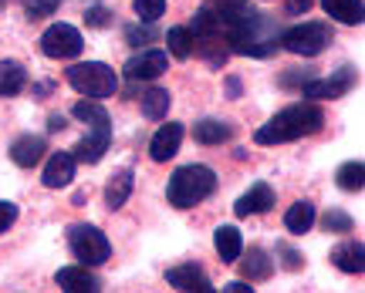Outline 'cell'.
<instances>
[{
    "label": "cell",
    "instance_id": "cell-1",
    "mask_svg": "<svg viewBox=\"0 0 365 293\" xmlns=\"http://www.w3.org/2000/svg\"><path fill=\"white\" fill-rule=\"evenodd\" d=\"M322 125H325V112L314 102H301L277 112L267 125L257 128L254 139H257V145H281V142H298L304 135H314Z\"/></svg>",
    "mask_w": 365,
    "mask_h": 293
},
{
    "label": "cell",
    "instance_id": "cell-2",
    "mask_svg": "<svg viewBox=\"0 0 365 293\" xmlns=\"http://www.w3.org/2000/svg\"><path fill=\"white\" fill-rule=\"evenodd\" d=\"M190 34H193V51L200 54L203 61L213 64V68H223V64H227L230 48H227V34H223V17L217 14L213 4L196 11Z\"/></svg>",
    "mask_w": 365,
    "mask_h": 293
},
{
    "label": "cell",
    "instance_id": "cell-3",
    "mask_svg": "<svg viewBox=\"0 0 365 293\" xmlns=\"http://www.w3.org/2000/svg\"><path fill=\"white\" fill-rule=\"evenodd\" d=\"M213 189H217V172L210 166H182L173 172L166 196H170V206H176V209H193L203 199H210Z\"/></svg>",
    "mask_w": 365,
    "mask_h": 293
},
{
    "label": "cell",
    "instance_id": "cell-4",
    "mask_svg": "<svg viewBox=\"0 0 365 293\" xmlns=\"http://www.w3.org/2000/svg\"><path fill=\"white\" fill-rule=\"evenodd\" d=\"M68 85L85 95V98H108L118 91V75L102 61H88V64H75L68 68Z\"/></svg>",
    "mask_w": 365,
    "mask_h": 293
},
{
    "label": "cell",
    "instance_id": "cell-5",
    "mask_svg": "<svg viewBox=\"0 0 365 293\" xmlns=\"http://www.w3.org/2000/svg\"><path fill=\"white\" fill-rule=\"evenodd\" d=\"M68 246H71V253L78 263L85 267H102L105 260L112 256V243L105 236L102 230H95L88 223H75L71 230H68Z\"/></svg>",
    "mask_w": 365,
    "mask_h": 293
},
{
    "label": "cell",
    "instance_id": "cell-6",
    "mask_svg": "<svg viewBox=\"0 0 365 293\" xmlns=\"http://www.w3.org/2000/svg\"><path fill=\"white\" fill-rule=\"evenodd\" d=\"M277 44H281V48H287L291 54L314 58V54H322L328 44H331V27H328L325 21H308V24L287 27Z\"/></svg>",
    "mask_w": 365,
    "mask_h": 293
},
{
    "label": "cell",
    "instance_id": "cell-7",
    "mask_svg": "<svg viewBox=\"0 0 365 293\" xmlns=\"http://www.w3.org/2000/svg\"><path fill=\"white\" fill-rule=\"evenodd\" d=\"M85 41H81V31L71 24H51L44 34H41V51L54 58V61H68V58H78Z\"/></svg>",
    "mask_w": 365,
    "mask_h": 293
},
{
    "label": "cell",
    "instance_id": "cell-8",
    "mask_svg": "<svg viewBox=\"0 0 365 293\" xmlns=\"http://www.w3.org/2000/svg\"><path fill=\"white\" fill-rule=\"evenodd\" d=\"M355 85V68L345 64L341 71H335L331 78H308L301 85V95L304 98H341L345 91H352Z\"/></svg>",
    "mask_w": 365,
    "mask_h": 293
},
{
    "label": "cell",
    "instance_id": "cell-9",
    "mask_svg": "<svg viewBox=\"0 0 365 293\" xmlns=\"http://www.w3.org/2000/svg\"><path fill=\"white\" fill-rule=\"evenodd\" d=\"M166 68H170V54L149 48L125 61V78L129 81H156L159 75H166Z\"/></svg>",
    "mask_w": 365,
    "mask_h": 293
},
{
    "label": "cell",
    "instance_id": "cell-10",
    "mask_svg": "<svg viewBox=\"0 0 365 293\" xmlns=\"http://www.w3.org/2000/svg\"><path fill=\"white\" fill-rule=\"evenodd\" d=\"M108 142H112V125H98L91 128L88 135L71 149L75 152V162H85V166H98L102 162V155L108 152Z\"/></svg>",
    "mask_w": 365,
    "mask_h": 293
},
{
    "label": "cell",
    "instance_id": "cell-11",
    "mask_svg": "<svg viewBox=\"0 0 365 293\" xmlns=\"http://www.w3.org/2000/svg\"><path fill=\"white\" fill-rule=\"evenodd\" d=\"M166 280H170V287H176V290H182V293H213L217 290V287L210 283V277L196 267V263H180V267H173L170 273H166Z\"/></svg>",
    "mask_w": 365,
    "mask_h": 293
},
{
    "label": "cell",
    "instance_id": "cell-12",
    "mask_svg": "<svg viewBox=\"0 0 365 293\" xmlns=\"http://www.w3.org/2000/svg\"><path fill=\"white\" fill-rule=\"evenodd\" d=\"M54 283H58L61 290H68V293H98L102 290L98 277L88 273L85 263H78V267H61L58 270V277H54Z\"/></svg>",
    "mask_w": 365,
    "mask_h": 293
},
{
    "label": "cell",
    "instance_id": "cell-13",
    "mask_svg": "<svg viewBox=\"0 0 365 293\" xmlns=\"http://www.w3.org/2000/svg\"><path fill=\"white\" fill-rule=\"evenodd\" d=\"M271 206H274V189L267 186V182H257V186H250V192H244V196L237 199L234 213H237L240 219H247V216H261V213H271Z\"/></svg>",
    "mask_w": 365,
    "mask_h": 293
},
{
    "label": "cell",
    "instance_id": "cell-14",
    "mask_svg": "<svg viewBox=\"0 0 365 293\" xmlns=\"http://www.w3.org/2000/svg\"><path fill=\"white\" fill-rule=\"evenodd\" d=\"M180 142H182V125L180 122L163 125L156 135H153V142H149V155H153V162H170L173 155L180 152Z\"/></svg>",
    "mask_w": 365,
    "mask_h": 293
},
{
    "label": "cell",
    "instance_id": "cell-15",
    "mask_svg": "<svg viewBox=\"0 0 365 293\" xmlns=\"http://www.w3.org/2000/svg\"><path fill=\"white\" fill-rule=\"evenodd\" d=\"M75 179V155L71 152H54L48 159V166H44V186L48 189H65L68 182Z\"/></svg>",
    "mask_w": 365,
    "mask_h": 293
},
{
    "label": "cell",
    "instance_id": "cell-16",
    "mask_svg": "<svg viewBox=\"0 0 365 293\" xmlns=\"http://www.w3.org/2000/svg\"><path fill=\"white\" fill-rule=\"evenodd\" d=\"M44 152H48V145H44L41 135H21V139L11 145V159L21 169H34L41 159H44Z\"/></svg>",
    "mask_w": 365,
    "mask_h": 293
},
{
    "label": "cell",
    "instance_id": "cell-17",
    "mask_svg": "<svg viewBox=\"0 0 365 293\" xmlns=\"http://www.w3.org/2000/svg\"><path fill=\"white\" fill-rule=\"evenodd\" d=\"M331 263L341 270V273H362L365 270V246L359 240H345L331 250Z\"/></svg>",
    "mask_w": 365,
    "mask_h": 293
},
{
    "label": "cell",
    "instance_id": "cell-18",
    "mask_svg": "<svg viewBox=\"0 0 365 293\" xmlns=\"http://www.w3.org/2000/svg\"><path fill=\"white\" fill-rule=\"evenodd\" d=\"M132 169H118L115 176L108 179V186H105V206L115 213V209H122V206L129 203V196H132Z\"/></svg>",
    "mask_w": 365,
    "mask_h": 293
},
{
    "label": "cell",
    "instance_id": "cell-19",
    "mask_svg": "<svg viewBox=\"0 0 365 293\" xmlns=\"http://www.w3.org/2000/svg\"><path fill=\"white\" fill-rule=\"evenodd\" d=\"M27 85V68L21 61H0V98L21 95Z\"/></svg>",
    "mask_w": 365,
    "mask_h": 293
},
{
    "label": "cell",
    "instance_id": "cell-20",
    "mask_svg": "<svg viewBox=\"0 0 365 293\" xmlns=\"http://www.w3.org/2000/svg\"><path fill=\"white\" fill-rule=\"evenodd\" d=\"M213 246H217V253H220L223 263H237L240 253H244L240 230H237V226H220V230L213 233Z\"/></svg>",
    "mask_w": 365,
    "mask_h": 293
},
{
    "label": "cell",
    "instance_id": "cell-21",
    "mask_svg": "<svg viewBox=\"0 0 365 293\" xmlns=\"http://www.w3.org/2000/svg\"><path fill=\"white\" fill-rule=\"evenodd\" d=\"M314 219H318L314 206L308 203V199H301V203H294V206H291V209L284 213V226H287V233H294V236H304V233L314 226Z\"/></svg>",
    "mask_w": 365,
    "mask_h": 293
},
{
    "label": "cell",
    "instance_id": "cell-22",
    "mask_svg": "<svg viewBox=\"0 0 365 293\" xmlns=\"http://www.w3.org/2000/svg\"><path fill=\"white\" fill-rule=\"evenodd\" d=\"M240 273H244V280H250V283H254V280H267V277L274 273V260L264 253L261 246H254V250L247 253V260L240 263Z\"/></svg>",
    "mask_w": 365,
    "mask_h": 293
},
{
    "label": "cell",
    "instance_id": "cell-23",
    "mask_svg": "<svg viewBox=\"0 0 365 293\" xmlns=\"http://www.w3.org/2000/svg\"><path fill=\"white\" fill-rule=\"evenodd\" d=\"M230 135H234V128L227 122H217V118H207V122H196L193 125V139L200 145H223Z\"/></svg>",
    "mask_w": 365,
    "mask_h": 293
},
{
    "label": "cell",
    "instance_id": "cell-24",
    "mask_svg": "<svg viewBox=\"0 0 365 293\" xmlns=\"http://www.w3.org/2000/svg\"><path fill=\"white\" fill-rule=\"evenodd\" d=\"M322 7L341 24H362V0H322Z\"/></svg>",
    "mask_w": 365,
    "mask_h": 293
},
{
    "label": "cell",
    "instance_id": "cell-25",
    "mask_svg": "<svg viewBox=\"0 0 365 293\" xmlns=\"http://www.w3.org/2000/svg\"><path fill=\"white\" fill-rule=\"evenodd\" d=\"M170 91H163V88H149L143 91V115L145 118H166V112H170Z\"/></svg>",
    "mask_w": 365,
    "mask_h": 293
},
{
    "label": "cell",
    "instance_id": "cell-26",
    "mask_svg": "<svg viewBox=\"0 0 365 293\" xmlns=\"http://www.w3.org/2000/svg\"><path fill=\"white\" fill-rule=\"evenodd\" d=\"M335 182H339V189H345V192H359L365 182V166L362 162H345V166H339V172H335Z\"/></svg>",
    "mask_w": 365,
    "mask_h": 293
},
{
    "label": "cell",
    "instance_id": "cell-27",
    "mask_svg": "<svg viewBox=\"0 0 365 293\" xmlns=\"http://www.w3.org/2000/svg\"><path fill=\"white\" fill-rule=\"evenodd\" d=\"M71 115L78 118V122H85V125H91V128L108 125V112H105V108H102L98 102H95V98H91V102H78Z\"/></svg>",
    "mask_w": 365,
    "mask_h": 293
},
{
    "label": "cell",
    "instance_id": "cell-28",
    "mask_svg": "<svg viewBox=\"0 0 365 293\" xmlns=\"http://www.w3.org/2000/svg\"><path fill=\"white\" fill-rule=\"evenodd\" d=\"M166 44H170V54L173 58H190L193 54V34H190V27H173L170 34H166Z\"/></svg>",
    "mask_w": 365,
    "mask_h": 293
},
{
    "label": "cell",
    "instance_id": "cell-29",
    "mask_svg": "<svg viewBox=\"0 0 365 293\" xmlns=\"http://www.w3.org/2000/svg\"><path fill=\"white\" fill-rule=\"evenodd\" d=\"M132 11L139 14V21H145V24H156L159 17L166 14V0H132Z\"/></svg>",
    "mask_w": 365,
    "mask_h": 293
},
{
    "label": "cell",
    "instance_id": "cell-30",
    "mask_svg": "<svg viewBox=\"0 0 365 293\" xmlns=\"http://www.w3.org/2000/svg\"><path fill=\"white\" fill-rule=\"evenodd\" d=\"M322 226H325L328 233H352L355 223L349 213H341V209H328L325 216H322Z\"/></svg>",
    "mask_w": 365,
    "mask_h": 293
},
{
    "label": "cell",
    "instance_id": "cell-31",
    "mask_svg": "<svg viewBox=\"0 0 365 293\" xmlns=\"http://www.w3.org/2000/svg\"><path fill=\"white\" fill-rule=\"evenodd\" d=\"M58 7H61V0H24V11L31 14L34 21H41V17H51Z\"/></svg>",
    "mask_w": 365,
    "mask_h": 293
},
{
    "label": "cell",
    "instance_id": "cell-32",
    "mask_svg": "<svg viewBox=\"0 0 365 293\" xmlns=\"http://www.w3.org/2000/svg\"><path fill=\"white\" fill-rule=\"evenodd\" d=\"M125 38H129V44L143 48V44H149V41H156V31H153V24H145V27H129V31H125Z\"/></svg>",
    "mask_w": 365,
    "mask_h": 293
},
{
    "label": "cell",
    "instance_id": "cell-33",
    "mask_svg": "<svg viewBox=\"0 0 365 293\" xmlns=\"http://www.w3.org/2000/svg\"><path fill=\"white\" fill-rule=\"evenodd\" d=\"M213 7H217V14H220V17H237L240 11H247V7H250V0H217Z\"/></svg>",
    "mask_w": 365,
    "mask_h": 293
},
{
    "label": "cell",
    "instance_id": "cell-34",
    "mask_svg": "<svg viewBox=\"0 0 365 293\" xmlns=\"http://www.w3.org/2000/svg\"><path fill=\"white\" fill-rule=\"evenodd\" d=\"M85 24L88 27H108L112 24V11H108V7H91V11L85 14Z\"/></svg>",
    "mask_w": 365,
    "mask_h": 293
},
{
    "label": "cell",
    "instance_id": "cell-35",
    "mask_svg": "<svg viewBox=\"0 0 365 293\" xmlns=\"http://www.w3.org/2000/svg\"><path fill=\"white\" fill-rule=\"evenodd\" d=\"M17 223V206L14 203H0V233H7Z\"/></svg>",
    "mask_w": 365,
    "mask_h": 293
},
{
    "label": "cell",
    "instance_id": "cell-36",
    "mask_svg": "<svg viewBox=\"0 0 365 293\" xmlns=\"http://www.w3.org/2000/svg\"><path fill=\"white\" fill-rule=\"evenodd\" d=\"M308 78H312V71H304V75H301V71H291V75L281 78V88H301Z\"/></svg>",
    "mask_w": 365,
    "mask_h": 293
},
{
    "label": "cell",
    "instance_id": "cell-37",
    "mask_svg": "<svg viewBox=\"0 0 365 293\" xmlns=\"http://www.w3.org/2000/svg\"><path fill=\"white\" fill-rule=\"evenodd\" d=\"M277 253L284 256V267H287V270H298V267H301V256L294 253V250H287V246H281Z\"/></svg>",
    "mask_w": 365,
    "mask_h": 293
},
{
    "label": "cell",
    "instance_id": "cell-38",
    "mask_svg": "<svg viewBox=\"0 0 365 293\" xmlns=\"http://www.w3.org/2000/svg\"><path fill=\"white\" fill-rule=\"evenodd\" d=\"M312 4L314 0H287V11L291 14H308L312 11Z\"/></svg>",
    "mask_w": 365,
    "mask_h": 293
},
{
    "label": "cell",
    "instance_id": "cell-39",
    "mask_svg": "<svg viewBox=\"0 0 365 293\" xmlns=\"http://www.w3.org/2000/svg\"><path fill=\"white\" fill-rule=\"evenodd\" d=\"M48 128H51V132H65L68 122H65L61 115H51V118H48Z\"/></svg>",
    "mask_w": 365,
    "mask_h": 293
},
{
    "label": "cell",
    "instance_id": "cell-40",
    "mask_svg": "<svg viewBox=\"0 0 365 293\" xmlns=\"http://www.w3.org/2000/svg\"><path fill=\"white\" fill-rule=\"evenodd\" d=\"M223 290H230V293H247V290H254V287H247L244 280H234V283H227Z\"/></svg>",
    "mask_w": 365,
    "mask_h": 293
},
{
    "label": "cell",
    "instance_id": "cell-41",
    "mask_svg": "<svg viewBox=\"0 0 365 293\" xmlns=\"http://www.w3.org/2000/svg\"><path fill=\"white\" fill-rule=\"evenodd\" d=\"M4 4H7V0H0V7H4Z\"/></svg>",
    "mask_w": 365,
    "mask_h": 293
}]
</instances>
